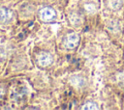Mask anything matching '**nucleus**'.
Instances as JSON below:
<instances>
[{"mask_svg":"<svg viewBox=\"0 0 124 110\" xmlns=\"http://www.w3.org/2000/svg\"><path fill=\"white\" fill-rule=\"evenodd\" d=\"M78 42H79V36L77 34V33H69L65 39H64V46L67 48V49H75L78 45Z\"/></svg>","mask_w":124,"mask_h":110,"instance_id":"f257e3e1","label":"nucleus"},{"mask_svg":"<svg viewBox=\"0 0 124 110\" xmlns=\"http://www.w3.org/2000/svg\"><path fill=\"white\" fill-rule=\"evenodd\" d=\"M56 15L55 11L51 7H44L39 11V17L44 22H49L51 21Z\"/></svg>","mask_w":124,"mask_h":110,"instance_id":"f03ea898","label":"nucleus"},{"mask_svg":"<svg viewBox=\"0 0 124 110\" xmlns=\"http://www.w3.org/2000/svg\"><path fill=\"white\" fill-rule=\"evenodd\" d=\"M53 62V57L51 54L47 53V52H42L39 54V56L37 57V63L40 67L46 68L48 67L52 64Z\"/></svg>","mask_w":124,"mask_h":110,"instance_id":"7ed1b4c3","label":"nucleus"},{"mask_svg":"<svg viewBox=\"0 0 124 110\" xmlns=\"http://www.w3.org/2000/svg\"><path fill=\"white\" fill-rule=\"evenodd\" d=\"M14 17L13 11H11L8 8L1 7L0 8V23H7L11 21Z\"/></svg>","mask_w":124,"mask_h":110,"instance_id":"20e7f679","label":"nucleus"},{"mask_svg":"<svg viewBox=\"0 0 124 110\" xmlns=\"http://www.w3.org/2000/svg\"><path fill=\"white\" fill-rule=\"evenodd\" d=\"M70 82H71V84H72L73 86H75V87H82V86L85 84L84 79H83L81 76H79V75H76V76L72 77V79L70 80Z\"/></svg>","mask_w":124,"mask_h":110,"instance_id":"39448f33","label":"nucleus"},{"mask_svg":"<svg viewBox=\"0 0 124 110\" xmlns=\"http://www.w3.org/2000/svg\"><path fill=\"white\" fill-rule=\"evenodd\" d=\"M80 109H83V110H96V109H99V106L94 101H87L80 107Z\"/></svg>","mask_w":124,"mask_h":110,"instance_id":"423d86ee","label":"nucleus"},{"mask_svg":"<svg viewBox=\"0 0 124 110\" xmlns=\"http://www.w3.org/2000/svg\"><path fill=\"white\" fill-rule=\"evenodd\" d=\"M84 10L88 14H94L96 12V6L93 3H85L84 4Z\"/></svg>","mask_w":124,"mask_h":110,"instance_id":"0eeeda50","label":"nucleus"},{"mask_svg":"<svg viewBox=\"0 0 124 110\" xmlns=\"http://www.w3.org/2000/svg\"><path fill=\"white\" fill-rule=\"evenodd\" d=\"M122 3H123V0H110L109 5L113 10H118L121 8Z\"/></svg>","mask_w":124,"mask_h":110,"instance_id":"6e6552de","label":"nucleus"},{"mask_svg":"<svg viewBox=\"0 0 124 110\" xmlns=\"http://www.w3.org/2000/svg\"><path fill=\"white\" fill-rule=\"evenodd\" d=\"M70 20H71V22H72L74 25H78V24H79V23L81 22V18H80V16L78 15L77 14H72V15L70 16Z\"/></svg>","mask_w":124,"mask_h":110,"instance_id":"1a4fd4ad","label":"nucleus"},{"mask_svg":"<svg viewBox=\"0 0 124 110\" xmlns=\"http://www.w3.org/2000/svg\"><path fill=\"white\" fill-rule=\"evenodd\" d=\"M2 95H3V90L0 88V97H1V96H2Z\"/></svg>","mask_w":124,"mask_h":110,"instance_id":"9d476101","label":"nucleus"}]
</instances>
